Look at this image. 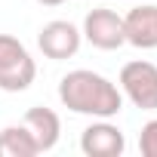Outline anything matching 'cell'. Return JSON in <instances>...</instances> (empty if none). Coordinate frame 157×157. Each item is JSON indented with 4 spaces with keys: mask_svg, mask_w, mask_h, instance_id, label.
I'll return each mask as SVG.
<instances>
[{
    "mask_svg": "<svg viewBox=\"0 0 157 157\" xmlns=\"http://www.w3.org/2000/svg\"><path fill=\"white\" fill-rule=\"evenodd\" d=\"M59 99L68 111L74 114H86V117H117L123 108V96L120 90L108 80V77L86 71V68H77L68 71L62 80H59Z\"/></svg>",
    "mask_w": 157,
    "mask_h": 157,
    "instance_id": "obj_1",
    "label": "cell"
},
{
    "mask_svg": "<svg viewBox=\"0 0 157 157\" xmlns=\"http://www.w3.org/2000/svg\"><path fill=\"white\" fill-rule=\"evenodd\" d=\"M37 77V65L22 40L13 34H0V90L3 93H25Z\"/></svg>",
    "mask_w": 157,
    "mask_h": 157,
    "instance_id": "obj_2",
    "label": "cell"
},
{
    "mask_svg": "<svg viewBox=\"0 0 157 157\" xmlns=\"http://www.w3.org/2000/svg\"><path fill=\"white\" fill-rule=\"evenodd\" d=\"M120 90L136 108L157 111V65L142 59L126 62L120 68Z\"/></svg>",
    "mask_w": 157,
    "mask_h": 157,
    "instance_id": "obj_3",
    "label": "cell"
},
{
    "mask_svg": "<svg viewBox=\"0 0 157 157\" xmlns=\"http://www.w3.org/2000/svg\"><path fill=\"white\" fill-rule=\"evenodd\" d=\"M80 43H83V31L77 28V25H71V22H65V19L46 22V25L40 28V34H37L40 52H43L46 59H52V62H62V59L77 56Z\"/></svg>",
    "mask_w": 157,
    "mask_h": 157,
    "instance_id": "obj_4",
    "label": "cell"
},
{
    "mask_svg": "<svg viewBox=\"0 0 157 157\" xmlns=\"http://www.w3.org/2000/svg\"><path fill=\"white\" fill-rule=\"evenodd\" d=\"M83 37L96 46V49H120L126 43L123 34V16H117L108 6H99L93 13H86L83 19Z\"/></svg>",
    "mask_w": 157,
    "mask_h": 157,
    "instance_id": "obj_5",
    "label": "cell"
},
{
    "mask_svg": "<svg viewBox=\"0 0 157 157\" xmlns=\"http://www.w3.org/2000/svg\"><path fill=\"white\" fill-rule=\"evenodd\" d=\"M126 148V139H123V129L108 123V120H99V123H90L80 136V151L86 157H120Z\"/></svg>",
    "mask_w": 157,
    "mask_h": 157,
    "instance_id": "obj_6",
    "label": "cell"
},
{
    "mask_svg": "<svg viewBox=\"0 0 157 157\" xmlns=\"http://www.w3.org/2000/svg\"><path fill=\"white\" fill-rule=\"evenodd\" d=\"M123 34H126V43L139 49H154L157 46V6L139 0V6L123 16Z\"/></svg>",
    "mask_w": 157,
    "mask_h": 157,
    "instance_id": "obj_7",
    "label": "cell"
},
{
    "mask_svg": "<svg viewBox=\"0 0 157 157\" xmlns=\"http://www.w3.org/2000/svg\"><path fill=\"white\" fill-rule=\"evenodd\" d=\"M25 126L31 132V139L37 142V151H52L59 136H62V120L52 108H43V105H34L25 111Z\"/></svg>",
    "mask_w": 157,
    "mask_h": 157,
    "instance_id": "obj_8",
    "label": "cell"
},
{
    "mask_svg": "<svg viewBox=\"0 0 157 157\" xmlns=\"http://www.w3.org/2000/svg\"><path fill=\"white\" fill-rule=\"evenodd\" d=\"M34 154H40V151L25 123L0 129V157H34Z\"/></svg>",
    "mask_w": 157,
    "mask_h": 157,
    "instance_id": "obj_9",
    "label": "cell"
},
{
    "mask_svg": "<svg viewBox=\"0 0 157 157\" xmlns=\"http://www.w3.org/2000/svg\"><path fill=\"white\" fill-rule=\"evenodd\" d=\"M139 151L145 157H157V117L148 120L142 126V136H139Z\"/></svg>",
    "mask_w": 157,
    "mask_h": 157,
    "instance_id": "obj_10",
    "label": "cell"
},
{
    "mask_svg": "<svg viewBox=\"0 0 157 157\" xmlns=\"http://www.w3.org/2000/svg\"><path fill=\"white\" fill-rule=\"evenodd\" d=\"M40 6H62V3H68V0H37Z\"/></svg>",
    "mask_w": 157,
    "mask_h": 157,
    "instance_id": "obj_11",
    "label": "cell"
}]
</instances>
